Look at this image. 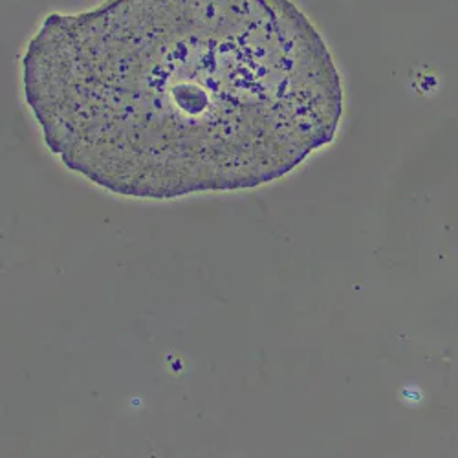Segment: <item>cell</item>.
Instances as JSON below:
<instances>
[{"label": "cell", "mask_w": 458, "mask_h": 458, "mask_svg": "<svg viewBox=\"0 0 458 458\" xmlns=\"http://www.w3.org/2000/svg\"><path fill=\"white\" fill-rule=\"evenodd\" d=\"M26 103L73 173L171 200L272 183L335 138L343 83L293 0H105L52 13Z\"/></svg>", "instance_id": "1"}]
</instances>
